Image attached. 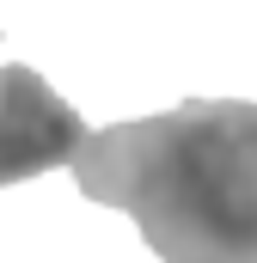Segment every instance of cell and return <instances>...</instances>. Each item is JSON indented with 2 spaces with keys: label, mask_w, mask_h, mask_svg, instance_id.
<instances>
[{
  "label": "cell",
  "mask_w": 257,
  "mask_h": 263,
  "mask_svg": "<svg viewBox=\"0 0 257 263\" xmlns=\"http://www.w3.org/2000/svg\"><path fill=\"white\" fill-rule=\"evenodd\" d=\"M80 196L123 208L166 263H257V104L190 98L74 153Z\"/></svg>",
  "instance_id": "cell-1"
},
{
  "label": "cell",
  "mask_w": 257,
  "mask_h": 263,
  "mask_svg": "<svg viewBox=\"0 0 257 263\" xmlns=\"http://www.w3.org/2000/svg\"><path fill=\"white\" fill-rule=\"evenodd\" d=\"M86 135H92L86 117L37 67H0V190L43 178L56 165H74Z\"/></svg>",
  "instance_id": "cell-2"
}]
</instances>
